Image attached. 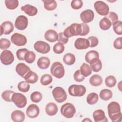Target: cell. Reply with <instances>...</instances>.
I'll list each match as a JSON object with an SVG mask.
<instances>
[{
    "label": "cell",
    "instance_id": "6da1fadb",
    "mask_svg": "<svg viewBox=\"0 0 122 122\" xmlns=\"http://www.w3.org/2000/svg\"><path fill=\"white\" fill-rule=\"evenodd\" d=\"M108 115L113 122H118L122 121V112L121 107L118 102H112L107 107Z\"/></svg>",
    "mask_w": 122,
    "mask_h": 122
},
{
    "label": "cell",
    "instance_id": "7a4b0ae2",
    "mask_svg": "<svg viewBox=\"0 0 122 122\" xmlns=\"http://www.w3.org/2000/svg\"><path fill=\"white\" fill-rule=\"evenodd\" d=\"M81 24L72 23L67 27L64 30V34L67 37L70 38L74 36L81 35Z\"/></svg>",
    "mask_w": 122,
    "mask_h": 122
},
{
    "label": "cell",
    "instance_id": "3957f363",
    "mask_svg": "<svg viewBox=\"0 0 122 122\" xmlns=\"http://www.w3.org/2000/svg\"><path fill=\"white\" fill-rule=\"evenodd\" d=\"M51 73L52 76L58 79L62 78L65 73V70L63 65L60 62H54L51 66Z\"/></svg>",
    "mask_w": 122,
    "mask_h": 122
},
{
    "label": "cell",
    "instance_id": "277c9868",
    "mask_svg": "<svg viewBox=\"0 0 122 122\" xmlns=\"http://www.w3.org/2000/svg\"><path fill=\"white\" fill-rule=\"evenodd\" d=\"M61 112L65 118H71L73 117L76 112V109L72 103L66 102L61 106Z\"/></svg>",
    "mask_w": 122,
    "mask_h": 122
},
{
    "label": "cell",
    "instance_id": "5b68a950",
    "mask_svg": "<svg viewBox=\"0 0 122 122\" xmlns=\"http://www.w3.org/2000/svg\"><path fill=\"white\" fill-rule=\"evenodd\" d=\"M68 92L72 96L81 97L86 93V89L83 85L73 84L69 87Z\"/></svg>",
    "mask_w": 122,
    "mask_h": 122
},
{
    "label": "cell",
    "instance_id": "8992f818",
    "mask_svg": "<svg viewBox=\"0 0 122 122\" xmlns=\"http://www.w3.org/2000/svg\"><path fill=\"white\" fill-rule=\"evenodd\" d=\"M52 94L55 100L58 103L63 102L67 99V93L62 87H55L52 90Z\"/></svg>",
    "mask_w": 122,
    "mask_h": 122
},
{
    "label": "cell",
    "instance_id": "52a82bcc",
    "mask_svg": "<svg viewBox=\"0 0 122 122\" xmlns=\"http://www.w3.org/2000/svg\"><path fill=\"white\" fill-rule=\"evenodd\" d=\"M12 102L20 108H24L27 102L26 97L20 93L14 92L11 97Z\"/></svg>",
    "mask_w": 122,
    "mask_h": 122
},
{
    "label": "cell",
    "instance_id": "ba28073f",
    "mask_svg": "<svg viewBox=\"0 0 122 122\" xmlns=\"http://www.w3.org/2000/svg\"><path fill=\"white\" fill-rule=\"evenodd\" d=\"M96 11L101 16H106L109 11L108 5L102 1H97L94 4Z\"/></svg>",
    "mask_w": 122,
    "mask_h": 122
},
{
    "label": "cell",
    "instance_id": "9c48e42d",
    "mask_svg": "<svg viewBox=\"0 0 122 122\" xmlns=\"http://www.w3.org/2000/svg\"><path fill=\"white\" fill-rule=\"evenodd\" d=\"M0 61L5 65L11 64L14 60V57L12 52L9 50H5L0 54Z\"/></svg>",
    "mask_w": 122,
    "mask_h": 122
},
{
    "label": "cell",
    "instance_id": "30bf717a",
    "mask_svg": "<svg viewBox=\"0 0 122 122\" xmlns=\"http://www.w3.org/2000/svg\"><path fill=\"white\" fill-rule=\"evenodd\" d=\"M11 41L17 46L25 45L27 41L26 37L23 34L19 33H14L11 36Z\"/></svg>",
    "mask_w": 122,
    "mask_h": 122
},
{
    "label": "cell",
    "instance_id": "8fae6325",
    "mask_svg": "<svg viewBox=\"0 0 122 122\" xmlns=\"http://www.w3.org/2000/svg\"><path fill=\"white\" fill-rule=\"evenodd\" d=\"M34 48L37 52L41 54L48 53L51 49V47L48 43L41 41H36L34 44Z\"/></svg>",
    "mask_w": 122,
    "mask_h": 122
},
{
    "label": "cell",
    "instance_id": "7c38bea8",
    "mask_svg": "<svg viewBox=\"0 0 122 122\" xmlns=\"http://www.w3.org/2000/svg\"><path fill=\"white\" fill-rule=\"evenodd\" d=\"M15 27L19 30H25L28 26V20L27 18L24 15H20L16 18L15 21Z\"/></svg>",
    "mask_w": 122,
    "mask_h": 122
},
{
    "label": "cell",
    "instance_id": "4fadbf2b",
    "mask_svg": "<svg viewBox=\"0 0 122 122\" xmlns=\"http://www.w3.org/2000/svg\"><path fill=\"white\" fill-rule=\"evenodd\" d=\"M94 17L93 11L91 10H86L83 11L80 14V18L83 23H89L92 21Z\"/></svg>",
    "mask_w": 122,
    "mask_h": 122
},
{
    "label": "cell",
    "instance_id": "5bb4252c",
    "mask_svg": "<svg viewBox=\"0 0 122 122\" xmlns=\"http://www.w3.org/2000/svg\"><path fill=\"white\" fill-rule=\"evenodd\" d=\"M13 30L14 26L11 22L10 21H4L0 25V36L2 34H10Z\"/></svg>",
    "mask_w": 122,
    "mask_h": 122
},
{
    "label": "cell",
    "instance_id": "9a60e30c",
    "mask_svg": "<svg viewBox=\"0 0 122 122\" xmlns=\"http://www.w3.org/2000/svg\"><path fill=\"white\" fill-rule=\"evenodd\" d=\"M26 113L29 118H35L39 115L40 113V109L36 104H31L27 108Z\"/></svg>",
    "mask_w": 122,
    "mask_h": 122
},
{
    "label": "cell",
    "instance_id": "2e32d148",
    "mask_svg": "<svg viewBox=\"0 0 122 122\" xmlns=\"http://www.w3.org/2000/svg\"><path fill=\"white\" fill-rule=\"evenodd\" d=\"M74 46L78 50H84L90 47V43L88 39L79 38L75 40Z\"/></svg>",
    "mask_w": 122,
    "mask_h": 122
},
{
    "label": "cell",
    "instance_id": "e0dca14e",
    "mask_svg": "<svg viewBox=\"0 0 122 122\" xmlns=\"http://www.w3.org/2000/svg\"><path fill=\"white\" fill-rule=\"evenodd\" d=\"M93 118L95 122H108V119L105 116L104 112L101 109L96 110L93 112Z\"/></svg>",
    "mask_w": 122,
    "mask_h": 122
},
{
    "label": "cell",
    "instance_id": "ac0fdd59",
    "mask_svg": "<svg viewBox=\"0 0 122 122\" xmlns=\"http://www.w3.org/2000/svg\"><path fill=\"white\" fill-rule=\"evenodd\" d=\"M30 71H31L30 68L24 63H19L16 67V72L18 75L23 78L26 74Z\"/></svg>",
    "mask_w": 122,
    "mask_h": 122
},
{
    "label": "cell",
    "instance_id": "d6986e66",
    "mask_svg": "<svg viewBox=\"0 0 122 122\" xmlns=\"http://www.w3.org/2000/svg\"><path fill=\"white\" fill-rule=\"evenodd\" d=\"M25 116L24 113L21 111L17 110L11 113V118L15 122H22L25 120Z\"/></svg>",
    "mask_w": 122,
    "mask_h": 122
},
{
    "label": "cell",
    "instance_id": "ffe728a7",
    "mask_svg": "<svg viewBox=\"0 0 122 122\" xmlns=\"http://www.w3.org/2000/svg\"><path fill=\"white\" fill-rule=\"evenodd\" d=\"M58 35L57 32L53 30H48L44 34L45 39L49 42H54L58 40Z\"/></svg>",
    "mask_w": 122,
    "mask_h": 122
},
{
    "label": "cell",
    "instance_id": "44dd1931",
    "mask_svg": "<svg viewBox=\"0 0 122 122\" xmlns=\"http://www.w3.org/2000/svg\"><path fill=\"white\" fill-rule=\"evenodd\" d=\"M21 10L30 16H34L38 13L37 8L30 4H26L22 6L21 7Z\"/></svg>",
    "mask_w": 122,
    "mask_h": 122
},
{
    "label": "cell",
    "instance_id": "7402d4cb",
    "mask_svg": "<svg viewBox=\"0 0 122 122\" xmlns=\"http://www.w3.org/2000/svg\"><path fill=\"white\" fill-rule=\"evenodd\" d=\"M58 111L57 105L54 102H51L48 103L45 107V112L47 115L53 116L56 114Z\"/></svg>",
    "mask_w": 122,
    "mask_h": 122
},
{
    "label": "cell",
    "instance_id": "603a6c76",
    "mask_svg": "<svg viewBox=\"0 0 122 122\" xmlns=\"http://www.w3.org/2000/svg\"><path fill=\"white\" fill-rule=\"evenodd\" d=\"M37 65L39 68L42 70L47 69L50 65V60L48 57L43 56L40 57L37 61Z\"/></svg>",
    "mask_w": 122,
    "mask_h": 122
},
{
    "label": "cell",
    "instance_id": "cb8c5ba5",
    "mask_svg": "<svg viewBox=\"0 0 122 122\" xmlns=\"http://www.w3.org/2000/svg\"><path fill=\"white\" fill-rule=\"evenodd\" d=\"M26 81L29 83H35L38 80V76L35 72L31 71H29L24 77Z\"/></svg>",
    "mask_w": 122,
    "mask_h": 122
},
{
    "label": "cell",
    "instance_id": "d4e9b609",
    "mask_svg": "<svg viewBox=\"0 0 122 122\" xmlns=\"http://www.w3.org/2000/svg\"><path fill=\"white\" fill-rule=\"evenodd\" d=\"M90 64L92 70L94 72H98L100 71L102 68V63L99 58L93 59L91 61Z\"/></svg>",
    "mask_w": 122,
    "mask_h": 122
},
{
    "label": "cell",
    "instance_id": "484cf974",
    "mask_svg": "<svg viewBox=\"0 0 122 122\" xmlns=\"http://www.w3.org/2000/svg\"><path fill=\"white\" fill-rule=\"evenodd\" d=\"M90 83L93 86H99L102 83V79L98 74L93 75L89 80Z\"/></svg>",
    "mask_w": 122,
    "mask_h": 122
},
{
    "label": "cell",
    "instance_id": "4316f807",
    "mask_svg": "<svg viewBox=\"0 0 122 122\" xmlns=\"http://www.w3.org/2000/svg\"><path fill=\"white\" fill-rule=\"evenodd\" d=\"M42 1L44 3V8L49 11L54 10L57 6V4L54 0H46Z\"/></svg>",
    "mask_w": 122,
    "mask_h": 122
},
{
    "label": "cell",
    "instance_id": "83f0119b",
    "mask_svg": "<svg viewBox=\"0 0 122 122\" xmlns=\"http://www.w3.org/2000/svg\"><path fill=\"white\" fill-rule=\"evenodd\" d=\"M99 58V53L94 50H92L86 53L85 56V59L87 62L90 63L92 60L94 59Z\"/></svg>",
    "mask_w": 122,
    "mask_h": 122
},
{
    "label": "cell",
    "instance_id": "f1b7e54d",
    "mask_svg": "<svg viewBox=\"0 0 122 122\" xmlns=\"http://www.w3.org/2000/svg\"><path fill=\"white\" fill-rule=\"evenodd\" d=\"M75 56L71 53H66L63 57V62L67 65H71L74 63L75 61Z\"/></svg>",
    "mask_w": 122,
    "mask_h": 122
},
{
    "label": "cell",
    "instance_id": "f546056e",
    "mask_svg": "<svg viewBox=\"0 0 122 122\" xmlns=\"http://www.w3.org/2000/svg\"><path fill=\"white\" fill-rule=\"evenodd\" d=\"M80 70L81 74L85 77L89 76L92 72V70L90 66L86 63H83L82 64Z\"/></svg>",
    "mask_w": 122,
    "mask_h": 122
},
{
    "label": "cell",
    "instance_id": "4dcf8cb0",
    "mask_svg": "<svg viewBox=\"0 0 122 122\" xmlns=\"http://www.w3.org/2000/svg\"><path fill=\"white\" fill-rule=\"evenodd\" d=\"M99 95L102 100L103 101H108L112 98V92L109 89H104L101 91Z\"/></svg>",
    "mask_w": 122,
    "mask_h": 122
},
{
    "label": "cell",
    "instance_id": "1f68e13d",
    "mask_svg": "<svg viewBox=\"0 0 122 122\" xmlns=\"http://www.w3.org/2000/svg\"><path fill=\"white\" fill-rule=\"evenodd\" d=\"M112 25V24L111 21L106 17H104L101 19L99 22V26L100 28L103 30H106L109 29Z\"/></svg>",
    "mask_w": 122,
    "mask_h": 122
},
{
    "label": "cell",
    "instance_id": "d6a6232c",
    "mask_svg": "<svg viewBox=\"0 0 122 122\" xmlns=\"http://www.w3.org/2000/svg\"><path fill=\"white\" fill-rule=\"evenodd\" d=\"M99 96L95 92H91L89 93L86 97V101L89 104L93 105L98 101Z\"/></svg>",
    "mask_w": 122,
    "mask_h": 122
},
{
    "label": "cell",
    "instance_id": "836d02e7",
    "mask_svg": "<svg viewBox=\"0 0 122 122\" xmlns=\"http://www.w3.org/2000/svg\"><path fill=\"white\" fill-rule=\"evenodd\" d=\"M26 81H22L20 82L17 86L18 90L22 92H28L30 88V85Z\"/></svg>",
    "mask_w": 122,
    "mask_h": 122
},
{
    "label": "cell",
    "instance_id": "e575fe53",
    "mask_svg": "<svg viewBox=\"0 0 122 122\" xmlns=\"http://www.w3.org/2000/svg\"><path fill=\"white\" fill-rule=\"evenodd\" d=\"M116 82V78L112 75H109L107 76L105 80L106 86L110 88L113 87L115 85Z\"/></svg>",
    "mask_w": 122,
    "mask_h": 122
},
{
    "label": "cell",
    "instance_id": "d590c367",
    "mask_svg": "<svg viewBox=\"0 0 122 122\" xmlns=\"http://www.w3.org/2000/svg\"><path fill=\"white\" fill-rule=\"evenodd\" d=\"M36 59V55L32 51H28L25 55L24 60L28 63H33Z\"/></svg>",
    "mask_w": 122,
    "mask_h": 122
},
{
    "label": "cell",
    "instance_id": "8d00e7d4",
    "mask_svg": "<svg viewBox=\"0 0 122 122\" xmlns=\"http://www.w3.org/2000/svg\"><path fill=\"white\" fill-rule=\"evenodd\" d=\"M52 81V78L49 74H45L43 75L41 78L40 82L42 85L46 86L50 84Z\"/></svg>",
    "mask_w": 122,
    "mask_h": 122
},
{
    "label": "cell",
    "instance_id": "74e56055",
    "mask_svg": "<svg viewBox=\"0 0 122 122\" xmlns=\"http://www.w3.org/2000/svg\"><path fill=\"white\" fill-rule=\"evenodd\" d=\"M5 4L8 9L14 10L18 6L19 1L17 0H5Z\"/></svg>",
    "mask_w": 122,
    "mask_h": 122
},
{
    "label": "cell",
    "instance_id": "f35d334b",
    "mask_svg": "<svg viewBox=\"0 0 122 122\" xmlns=\"http://www.w3.org/2000/svg\"><path fill=\"white\" fill-rule=\"evenodd\" d=\"M30 97L32 102L35 103H38L41 100L42 95L40 92L35 91L31 94Z\"/></svg>",
    "mask_w": 122,
    "mask_h": 122
},
{
    "label": "cell",
    "instance_id": "ab89813d",
    "mask_svg": "<svg viewBox=\"0 0 122 122\" xmlns=\"http://www.w3.org/2000/svg\"><path fill=\"white\" fill-rule=\"evenodd\" d=\"M112 27L114 31L118 35L122 34V22L121 20H118L112 24Z\"/></svg>",
    "mask_w": 122,
    "mask_h": 122
},
{
    "label": "cell",
    "instance_id": "60d3db41",
    "mask_svg": "<svg viewBox=\"0 0 122 122\" xmlns=\"http://www.w3.org/2000/svg\"><path fill=\"white\" fill-rule=\"evenodd\" d=\"M14 93V92L12 91H10V90L5 91L2 93V94H1L2 98L6 102H12L11 97Z\"/></svg>",
    "mask_w": 122,
    "mask_h": 122
},
{
    "label": "cell",
    "instance_id": "b9f144b4",
    "mask_svg": "<svg viewBox=\"0 0 122 122\" xmlns=\"http://www.w3.org/2000/svg\"><path fill=\"white\" fill-rule=\"evenodd\" d=\"M64 50V46L63 44L58 42L56 43L53 47V51L54 53L56 54H61L63 52Z\"/></svg>",
    "mask_w": 122,
    "mask_h": 122
},
{
    "label": "cell",
    "instance_id": "7bdbcfd3",
    "mask_svg": "<svg viewBox=\"0 0 122 122\" xmlns=\"http://www.w3.org/2000/svg\"><path fill=\"white\" fill-rule=\"evenodd\" d=\"M28 51V50L26 48L20 49L16 51V56L18 59L20 61L24 60L25 55Z\"/></svg>",
    "mask_w": 122,
    "mask_h": 122
},
{
    "label": "cell",
    "instance_id": "ee69618b",
    "mask_svg": "<svg viewBox=\"0 0 122 122\" xmlns=\"http://www.w3.org/2000/svg\"><path fill=\"white\" fill-rule=\"evenodd\" d=\"M10 46V41L6 38H1L0 40V48L1 50H5Z\"/></svg>",
    "mask_w": 122,
    "mask_h": 122
},
{
    "label": "cell",
    "instance_id": "f6af8a7d",
    "mask_svg": "<svg viewBox=\"0 0 122 122\" xmlns=\"http://www.w3.org/2000/svg\"><path fill=\"white\" fill-rule=\"evenodd\" d=\"M108 18L111 22L112 24L118 20V16L117 14L114 12H110L105 17Z\"/></svg>",
    "mask_w": 122,
    "mask_h": 122
},
{
    "label": "cell",
    "instance_id": "bcb514c9",
    "mask_svg": "<svg viewBox=\"0 0 122 122\" xmlns=\"http://www.w3.org/2000/svg\"><path fill=\"white\" fill-rule=\"evenodd\" d=\"M71 7L74 10L81 9L83 5V2L81 0H73L71 2Z\"/></svg>",
    "mask_w": 122,
    "mask_h": 122
},
{
    "label": "cell",
    "instance_id": "7dc6e473",
    "mask_svg": "<svg viewBox=\"0 0 122 122\" xmlns=\"http://www.w3.org/2000/svg\"><path fill=\"white\" fill-rule=\"evenodd\" d=\"M88 40L90 43V47L93 48L97 46L99 43V40L95 36H90L88 38Z\"/></svg>",
    "mask_w": 122,
    "mask_h": 122
},
{
    "label": "cell",
    "instance_id": "c3c4849f",
    "mask_svg": "<svg viewBox=\"0 0 122 122\" xmlns=\"http://www.w3.org/2000/svg\"><path fill=\"white\" fill-rule=\"evenodd\" d=\"M73 78L75 81L77 82H81L84 79L85 77H84L81 73L80 70H77L73 74Z\"/></svg>",
    "mask_w": 122,
    "mask_h": 122
},
{
    "label": "cell",
    "instance_id": "681fc988",
    "mask_svg": "<svg viewBox=\"0 0 122 122\" xmlns=\"http://www.w3.org/2000/svg\"><path fill=\"white\" fill-rule=\"evenodd\" d=\"M58 41L63 44H66L69 40V38H67L63 33V32H60L58 34Z\"/></svg>",
    "mask_w": 122,
    "mask_h": 122
},
{
    "label": "cell",
    "instance_id": "f907efd6",
    "mask_svg": "<svg viewBox=\"0 0 122 122\" xmlns=\"http://www.w3.org/2000/svg\"><path fill=\"white\" fill-rule=\"evenodd\" d=\"M81 36H85L90 32V28L89 26L85 23H81Z\"/></svg>",
    "mask_w": 122,
    "mask_h": 122
},
{
    "label": "cell",
    "instance_id": "816d5d0a",
    "mask_svg": "<svg viewBox=\"0 0 122 122\" xmlns=\"http://www.w3.org/2000/svg\"><path fill=\"white\" fill-rule=\"evenodd\" d=\"M122 37H120L116 39L113 42V47L116 49L121 50L122 49Z\"/></svg>",
    "mask_w": 122,
    "mask_h": 122
},
{
    "label": "cell",
    "instance_id": "f5cc1de1",
    "mask_svg": "<svg viewBox=\"0 0 122 122\" xmlns=\"http://www.w3.org/2000/svg\"><path fill=\"white\" fill-rule=\"evenodd\" d=\"M91 121V122H92L90 119H88V120H87V118H86L85 119H84V120H83V121H82V122H83V121Z\"/></svg>",
    "mask_w": 122,
    "mask_h": 122
}]
</instances>
